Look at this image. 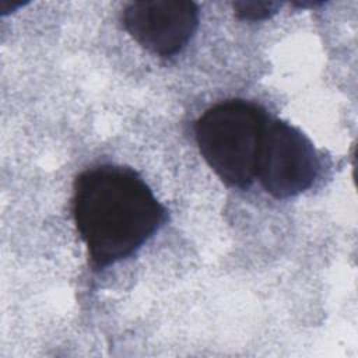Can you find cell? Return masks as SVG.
Here are the masks:
<instances>
[{
	"label": "cell",
	"mask_w": 358,
	"mask_h": 358,
	"mask_svg": "<svg viewBox=\"0 0 358 358\" xmlns=\"http://www.w3.org/2000/svg\"><path fill=\"white\" fill-rule=\"evenodd\" d=\"M312 141L285 120L270 117L260 144L256 178L275 199H289L309 189L319 173Z\"/></svg>",
	"instance_id": "3"
},
{
	"label": "cell",
	"mask_w": 358,
	"mask_h": 358,
	"mask_svg": "<svg viewBox=\"0 0 358 358\" xmlns=\"http://www.w3.org/2000/svg\"><path fill=\"white\" fill-rule=\"evenodd\" d=\"M235 15L243 21H263L278 13V1H234Z\"/></svg>",
	"instance_id": "5"
},
{
	"label": "cell",
	"mask_w": 358,
	"mask_h": 358,
	"mask_svg": "<svg viewBox=\"0 0 358 358\" xmlns=\"http://www.w3.org/2000/svg\"><path fill=\"white\" fill-rule=\"evenodd\" d=\"M268 119L264 108L245 99L220 102L197 119L194 133L200 154L225 185L246 189L256 179Z\"/></svg>",
	"instance_id": "2"
},
{
	"label": "cell",
	"mask_w": 358,
	"mask_h": 358,
	"mask_svg": "<svg viewBox=\"0 0 358 358\" xmlns=\"http://www.w3.org/2000/svg\"><path fill=\"white\" fill-rule=\"evenodd\" d=\"M71 211L96 270L131 256L166 221L165 207L143 178L119 165L81 172L74 180Z\"/></svg>",
	"instance_id": "1"
},
{
	"label": "cell",
	"mask_w": 358,
	"mask_h": 358,
	"mask_svg": "<svg viewBox=\"0 0 358 358\" xmlns=\"http://www.w3.org/2000/svg\"><path fill=\"white\" fill-rule=\"evenodd\" d=\"M122 22L145 50L161 57L179 53L199 27V7L189 0H140L126 4Z\"/></svg>",
	"instance_id": "4"
}]
</instances>
